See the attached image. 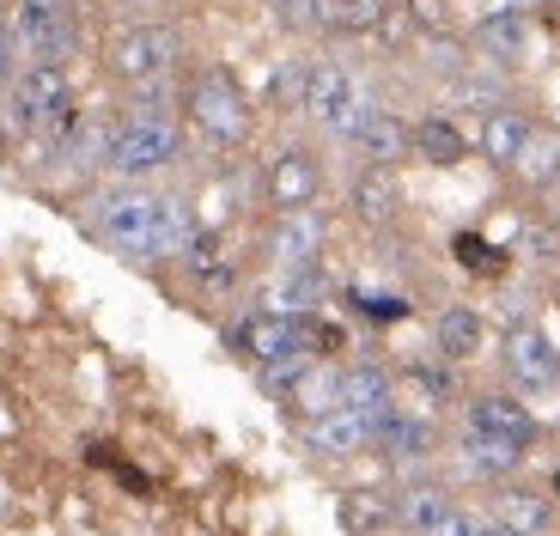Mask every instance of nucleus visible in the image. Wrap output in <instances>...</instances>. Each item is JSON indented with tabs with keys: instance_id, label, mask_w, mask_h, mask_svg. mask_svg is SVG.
I'll return each instance as SVG.
<instances>
[{
	"instance_id": "nucleus-1",
	"label": "nucleus",
	"mask_w": 560,
	"mask_h": 536,
	"mask_svg": "<svg viewBox=\"0 0 560 536\" xmlns=\"http://www.w3.org/2000/svg\"><path fill=\"white\" fill-rule=\"evenodd\" d=\"M85 226L104 250L128 256V263H177L189 244H196V213L183 196H165V189H104L92 208H85Z\"/></svg>"
},
{
	"instance_id": "nucleus-2",
	"label": "nucleus",
	"mask_w": 560,
	"mask_h": 536,
	"mask_svg": "<svg viewBox=\"0 0 560 536\" xmlns=\"http://www.w3.org/2000/svg\"><path fill=\"white\" fill-rule=\"evenodd\" d=\"M183 135H189V128H183V116L171 110L165 80L135 85V104L110 123V171L128 177V184L159 177V171H171L183 159Z\"/></svg>"
},
{
	"instance_id": "nucleus-3",
	"label": "nucleus",
	"mask_w": 560,
	"mask_h": 536,
	"mask_svg": "<svg viewBox=\"0 0 560 536\" xmlns=\"http://www.w3.org/2000/svg\"><path fill=\"white\" fill-rule=\"evenodd\" d=\"M0 116H7V135H13V141L56 147L73 128V116H80L68 61H25L13 92H7V104H0Z\"/></svg>"
},
{
	"instance_id": "nucleus-4",
	"label": "nucleus",
	"mask_w": 560,
	"mask_h": 536,
	"mask_svg": "<svg viewBox=\"0 0 560 536\" xmlns=\"http://www.w3.org/2000/svg\"><path fill=\"white\" fill-rule=\"evenodd\" d=\"M183 128L208 153H244V141H250V92L225 68H201L183 92Z\"/></svg>"
},
{
	"instance_id": "nucleus-5",
	"label": "nucleus",
	"mask_w": 560,
	"mask_h": 536,
	"mask_svg": "<svg viewBox=\"0 0 560 536\" xmlns=\"http://www.w3.org/2000/svg\"><path fill=\"white\" fill-rule=\"evenodd\" d=\"M372 92H365V80L348 68V61H311L305 73V116L329 135V141H353L360 135V123L372 116Z\"/></svg>"
},
{
	"instance_id": "nucleus-6",
	"label": "nucleus",
	"mask_w": 560,
	"mask_h": 536,
	"mask_svg": "<svg viewBox=\"0 0 560 536\" xmlns=\"http://www.w3.org/2000/svg\"><path fill=\"white\" fill-rule=\"evenodd\" d=\"M110 73L122 85H153V80H171V68L183 61V31L165 25V19H147V25H122L104 49Z\"/></svg>"
},
{
	"instance_id": "nucleus-7",
	"label": "nucleus",
	"mask_w": 560,
	"mask_h": 536,
	"mask_svg": "<svg viewBox=\"0 0 560 536\" xmlns=\"http://www.w3.org/2000/svg\"><path fill=\"white\" fill-rule=\"evenodd\" d=\"M7 31H13L25 61H73V49H80L73 0H13Z\"/></svg>"
},
{
	"instance_id": "nucleus-8",
	"label": "nucleus",
	"mask_w": 560,
	"mask_h": 536,
	"mask_svg": "<svg viewBox=\"0 0 560 536\" xmlns=\"http://www.w3.org/2000/svg\"><path fill=\"white\" fill-rule=\"evenodd\" d=\"M505 378L518 396H555L560 391V348L548 329L518 324L505 329Z\"/></svg>"
},
{
	"instance_id": "nucleus-9",
	"label": "nucleus",
	"mask_w": 560,
	"mask_h": 536,
	"mask_svg": "<svg viewBox=\"0 0 560 536\" xmlns=\"http://www.w3.org/2000/svg\"><path fill=\"white\" fill-rule=\"evenodd\" d=\"M262 201L275 213L317 208L323 201V159L311 153V147H287V153H275L268 171H262Z\"/></svg>"
},
{
	"instance_id": "nucleus-10",
	"label": "nucleus",
	"mask_w": 560,
	"mask_h": 536,
	"mask_svg": "<svg viewBox=\"0 0 560 536\" xmlns=\"http://www.w3.org/2000/svg\"><path fill=\"white\" fill-rule=\"evenodd\" d=\"M232 348L250 360V366H268L280 353L311 348V317H287V311H256L244 324H232Z\"/></svg>"
},
{
	"instance_id": "nucleus-11",
	"label": "nucleus",
	"mask_w": 560,
	"mask_h": 536,
	"mask_svg": "<svg viewBox=\"0 0 560 536\" xmlns=\"http://www.w3.org/2000/svg\"><path fill=\"white\" fill-rule=\"evenodd\" d=\"M323 244H329V220H323L317 208L275 213V226H268V263L275 268H311V263H323Z\"/></svg>"
},
{
	"instance_id": "nucleus-12",
	"label": "nucleus",
	"mask_w": 560,
	"mask_h": 536,
	"mask_svg": "<svg viewBox=\"0 0 560 536\" xmlns=\"http://www.w3.org/2000/svg\"><path fill=\"white\" fill-rule=\"evenodd\" d=\"M372 427H378L372 415L336 403V409H323L305 421V445L317 457H360V452H372Z\"/></svg>"
},
{
	"instance_id": "nucleus-13",
	"label": "nucleus",
	"mask_w": 560,
	"mask_h": 536,
	"mask_svg": "<svg viewBox=\"0 0 560 536\" xmlns=\"http://www.w3.org/2000/svg\"><path fill=\"white\" fill-rule=\"evenodd\" d=\"M469 433H488V439H505V445H536V415L524 409L518 391H488L469 403Z\"/></svg>"
},
{
	"instance_id": "nucleus-14",
	"label": "nucleus",
	"mask_w": 560,
	"mask_h": 536,
	"mask_svg": "<svg viewBox=\"0 0 560 536\" xmlns=\"http://www.w3.org/2000/svg\"><path fill=\"white\" fill-rule=\"evenodd\" d=\"M433 445H439L433 421L402 415V409H384L378 427H372V452H384L390 464H420V457H433Z\"/></svg>"
},
{
	"instance_id": "nucleus-15",
	"label": "nucleus",
	"mask_w": 560,
	"mask_h": 536,
	"mask_svg": "<svg viewBox=\"0 0 560 536\" xmlns=\"http://www.w3.org/2000/svg\"><path fill=\"white\" fill-rule=\"evenodd\" d=\"M353 147H360V159H365V165H390V171H396V159H408V153H415V123H402L396 110L372 104V116L360 123Z\"/></svg>"
},
{
	"instance_id": "nucleus-16",
	"label": "nucleus",
	"mask_w": 560,
	"mask_h": 536,
	"mask_svg": "<svg viewBox=\"0 0 560 536\" xmlns=\"http://www.w3.org/2000/svg\"><path fill=\"white\" fill-rule=\"evenodd\" d=\"M323 299H329V275H323V263H311V268H280V281L262 293V311L311 317V311H323Z\"/></svg>"
},
{
	"instance_id": "nucleus-17",
	"label": "nucleus",
	"mask_w": 560,
	"mask_h": 536,
	"mask_svg": "<svg viewBox=\"0 0 560 536\" xmlns=\"http://www.w3.org/2000/svg\"><path fill=\"white\" fill-rule=\"evenodd\" d=\"M488 524H500V531H512V536H548L555 506H548L542 494H524V488H493L488 494Z\"/></svg>"
},
{
	"instance_id": "nucleus-18",
	"label": "nucleus",
	"mask_w": 560,
	"mask_h": 536,
	"mask_svg": "<svg viewBox=\"0 0 560 536\" xmlns=\"http://www.w3.org/2000/svg\"><path fill=\"white\" fill-rule=\"evenodd\" d=\"M457 512V500L439 488V481H408L402 494H396V531H408V536H433L439 524Z\"/></svg>"
},
{
	"instance_id": "nucleus-19",
	"label": "nucleus",
	"mask_w": 560,
	"mask_h": 536,
	"mask_svg": "<svg viewBox=\"0 0 560 536\" xmlns=\"http://www.w3.org/2000/svg\"><path fill=\"white\" fill-rule=\"evenodd\" d=\"M530 135H536V116H524V110H488V116H481L476 147H481V153H488L500 171H512V165H518V153L530 147Z\"/></svg>"
},
{
	"instance_id": "nucleus-20",
	"label": "nucleus",
	"mask_w": 560,
	"mask_h": 536,
	"mask_svg": "<svg viewBox=\"0 0 560 536\" xmlns=\"http://www.w3.org/2000/svg\"><path fill=\"white\" fill-rule=\"evenodd\" d=\"M481 341H488V324H481L476 305H445L433 317V348L439 360H476Z\"/></svg>"
},
{
	"instance_id": "nucleus-21",
	"label": "nucleus",
	"mask_w": 560,
	"mask_h": 536,
	"mask_svg": "<svg viewBox=\"0 0 560 536\" xmlns=\"http://www.w3.org/2000/svg\"><path fill=\"white\" fill-rule=\"evenodd\" d=\"M348 201H353V213H360L365 226H390V220H396V208H402L396 171H390V165H365L360 177H353Z\"/></svg>"
},
{
	"instance_id": "nucleus-22",
	"label": "nucleus",
	"mask_w": 560,
	"mask_h": 536,
	"mask_svg": "<svg viewBox=\"0 0 560 536\" xmlns=\"http://www.w3.org/2000/svg\"><path fill=\"white\" fill-rule=\"evenodd\" d=\"M341 403L378 421L384 409H396V378L378 360H360V366H341Z\"/></svg>"
},
{
	"instance_id": "nucleus-23",
	"label": "nucleus",
	"mask_w": 560,
	"mask_h": 536,
	"mask_svg": "<svg viewBox=\"0 0 560 536\" xmlns=\"http://www.w3.org/2000/svg\"><path fill=\"white\" fill-rule=\"evenodd\" d=\"M415 153L427 159V165H463V159L476 153V141H469L451 116H420L415 123Z\"/></svg>"
},
{
	"instance_id": "nucleus-24",
	"label": "nucleus",
	"mask_w": 560,
	"mask_h": 536,
	"mask_svg": "<svg viewBox=\"0 0 560 536\" xmlns=\"http://www.w3.org/2000/svg\"><path fill=\"white\" fill-rule=\"evenodd\" d=\"M341 531L348 536L396 531V494H378V488H353V494H341Z\"/></svg>"
},
{
	"instance_id": "nucleus-25",
	"label": "nucleus",
	"mask_w": 560,
	"mask_h": 536,
	"mask_svg": "<svg viewBox=\"0 0 560 536\" xmlns=\"http://www.w3.org/2000/svg\"><path fill=\"white\" fill-rule=\"evenodd\" d=\"M384 13V0H323V37H372Z\"/></svg>"
},
{
	"instance_id": "nucleus-26",
	"label": "nucleus",
	"mask_w": 560,
	"mask_h": 536,
	"mask_svg": "<svg viewBox=\"0 0 560 536\" xmlns=\"http://www.w3.org/2000/svg\"><path fill=\"white\" fill-rule=\"evenodd\" d=\"M524 37H530V25H524V13H488L476 25V49L488 61H518L524 56Z\"/></svg>"
},
{
	"instance_id": "nucleus-27",
	"label": "nucleus",
	"mask_w": 560,
	"mask_h": 536,
	"mask_svg": "<svg viewBox=\"0 0 560 536\" xmlns=\"http://www.w3.org/2000/svg\"><path fill=\"white\" fill-rule=\"evenodd\" d=\"M463 457L481 469V476H512L524 464V445H505V439H488V433H469L463 427Z\"/></svg>"
},
{
	"instance_id": "nucleus-28",
	"label": "nucleus",
	"mask_w": 560,
	"mask_h": 536,
	"mask_svg": "<svg viewBox=\"0 0 560 536\" xmlns=\"http://www.w3.org/2000/svg\"><path fill=\"white\" fill-rule=\"evenodd\" d=\"M512 171H518L530 189H548L560 177V135H542V128H536L530 147L518 153V165H512Z\"/></svg>"
},
{
	"instance_id": "nucleus-29",
	"label": "nucleus",
	"mask_w": 560,
	"mask_h": 536,
	"mask_svg": "<svg viewBox=\"0 0 560 536\" xmlns=\"http://www.w3.org/2000/svg\"><path fill=\"white\" fill-rule=\"evenodd\" d=\"M287 31H323V0H268Z\"/></svg>"
},
{
	"instance_id": "nucleus-30",
	"label": "nucleus",
	"mask_w": 560,
	"mask_h": 536,
	"mask_svg": "<svg viewBox=\"0 0 560 536\" xmlns=\"http://www.w3.org/2000/svg\"><path fill=\"white\" fill-rule=\"evenodd\" d=\"M305 73H311V61H293V68L275 73V104L280 110H305Z\"/></svg>"
},
{
	"instance_id": "nucleus-31",
	"label": "nucleus",
	"mask_w": 560,
	"mask_h": 536,
	"mask_svg": "<svg viewBox=\"0 0 560 536\" xmlns=\"http://www.w3.org/2000/svg\"><path fill=\"white\" fill-rule=\"evenodd\" d=\"M13 80H19V43H13V31L0 25V104H7Z\"/></svg>"
},
{
	"instance_id": "nucleus-32",
	"label": "nucleus",
	"mask_w": 560,
	"mask_h": 536,
	"mask_svg": "<svg viewBox=\"0 0 560 536\" xmlns=\"http://www.w3.org/2000/svg\"><path fill=\"white\" fill-rule=\"evenodd\" d=\"M408 384H415L420 396H433V403H445V396H451V378H445V372H433V366H408Z\"/></svg>"
},
{
	"instance_id": "nucleus-33",
	"label": "nucleus",
	"mask_w": 560,
	"mask_h": 536,
	"mask_svg": "<svg viewBox=\"0 0 560 536\" xmlns=\"http://www.w3.org/2000/svg\"><path fill=\"white\" fill-rule=\"evenodd\" d=\"M433 536H488V518H476V512H463V506H457V512H451V518L439 524Z\"/></svg>"
},
{
	"instance_id": "nucleus-34",
	"label": "nucleus",
	"mask_w": 560,
	"mask_h": 536,
	"mask_svg": "<svg viewBox=\"0 0 560 536\" xmlns=\"http://www.w3.org/2000/svg\"><path fill=\"white\" fill-rule=\"evenodd\" d=\"M159 7H189V0H159Z\"/></svg>"
},
{
	"instance_id": "nucleus-35",
	"label": "nucleus",
	"mask_w": 560,
	"mask_h": 536,
	"mask_svg": "<svg viewBox=\"0 0 560 536\" xmlns=\"http://www.w3.org/2000/svg\"><path fill=\"white\" fill-rule=\"evenodd\" d=\"M555 500H560V464H555Z\"/></svg>"
}]
</instances>
